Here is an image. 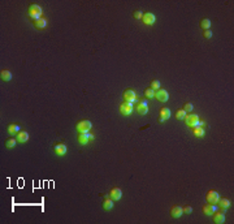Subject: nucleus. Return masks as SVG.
<instances>
[{"instance_id":"nucleus-1","label":"nucleus","mask_w":234,"mask_h":224,"mask_svg":"<svg viewBox=\"0 0 234 224\" xmlns=\"http://www.w3.org/2000/svg\"><path fill=\"white\" fill-rule=\"evenodd\" d=\"M29 16H30L31 18H34L35 21L39 20L40 16H42V8L38 4H31L30 7H29Z\"/></svg>"},{"instance_id":"nucleus-2","label":"nucleus","mask_w":234,"mask_h":224,"mask_svg":"<svg viewBox=\"0 0 234 224\" xmlns=\"http://www.w3.org/2000/svg\"><path fill=\"white\" fill-rule=\"evenodd\" d=\"M92 124H91V121L89 120H82V121H78V124L76 126V129L79 132V133H87L91 129Z\"/></svg>"},{"instance_id":"nucleus-3","label":"nucleus","mask_w":234,"mask_h":224,"mask_svg":"<svg viewBox=\"0 0 234 224\" xmlns=\"http://www.w3.org/2000/svg\"><path fill=\"white\" fill-rule=\"evenodd\" d=\"M185 121H186V124L189 126H196V125H199V117H198V115H186L185 116Z\"/></svg>"},{"instance_id":"nucleus-4","label":"nucleus","mask_w":234,"mask_h":224,"mask_svg":"<svg viewBox=\"0 0 234 224\" xmlns=\"http://www.w3.org/2000/svg\"><path fill=\"white\" fill-rule=\"evenodd\" d=\"M218 193L217 192H215V190H209L208 193H207V196H206V199H207V202L208 203H212V205H216L217 203V201H218Z\"/></svg>"},{"instance_id":"nucleus-5","label":"nucleus","mask_w":234,"mask_h":224,"mask_svg":"<svg viewBox=\"0 0 234 224\" xmlns=\"http://www.w3.org/2000/svg\"><path fill=\"white\" fill-rule=\"evenodd\" d=\"M120 112L124 115V116H128L133 112V104L131 103H128V102H124L121 106H120Z\"/></svg>"},{"instance_id":"nucleus-6","label":"nucleus","mask_w":234,"mask_h":224,"mask_svg":"<svg viewBox=\"0 0 234 224\" xmlns=\"http://www.w3.org/2000/svg\"><path fill=\"white\" fill-rule=\"evenodd\" d=\"M155 98L157 100H160V102H166L168 98H169V95H168V91L164 90V89H159L155 91Z\"/></svg>"},{"instance_id":"nucleus-7","label":"nucleus","mask_w":234,"mask_h":224,"mask_svg":"<svg viewBox=\"0 0 234 224\" xmlns=\"http://www.w3.org/2000/svg\"><path fill=\"white\" fill-rule=\"evenodd\" d=\"M91 140H92V136L89 132H87V133H79L78 134V142L81 143V145H86V143H89Z\"/></svg>"},{"instance_id":"nucleus-8","label":"nucleus","mask_w":234,"mask_h":224,"mask_svg":"<svg viewBox=\"0 0 234 224\" xmlns=\"http://www.w3.org/2000/svg\"><path fill=\"white\" fill-rule=\"evenodd\" d=\"M135 93L133 90H125V93H124V99H125V102L128 103H131L133 104L135 102Z\"/></svg>"},{"instance_id":"nucleus-9","label":"nucleus","mask_w":234,"mask_h":224,"mask_svg":"<svg viewBox=\"0 0 234 224\" xmlns=\"http://www.w3.org/2000/svg\"><path fill=\"white\" fill-rule=\"evenodd\" d=\"M212 218H213V222L217 223V224H222L225 222V215L221 211H215L213 214H212Z\"/></svg>"},{"instance_id":"nucleus-10","label":"nucleus","mask_w":234,"mask_h":224,"mask_svg":"<svg viewBox=\"0 0 234 224\" xmlns=\"http://www.w3.org/2000/svg\"><path fill=\"white\" fill-rule=\"evenodd\" d=\"M54 150H55V153H56L58 156L65 155V154H67V151H68L67 146H65L64 143H57V145L54 147Z\"/></svg>"},{"instance_id":"nucleus-11","label":"nucleus","mask_w":234,"mask_h":224,"mask_svg":"<svg viewBox=\"0 0 234 224\" xmlns=\"http://www.w3.org/2000/svg\"><path fill=\"white\" fill-rule=\"evenodd\" d=\"M142 21L146 25H152L153 22H155V14L153 13H144L143 17H142Z\"/></svg>"},{"instance_id":"nucleus-12","label":"nucleus","mask_w":234,"mask_h":224,"mask_svg":"<svg viewBox=\"0 0 234 224\" xmlns=\"http://www.w3.org/2000/svg\"><path fill=\"white\" fill-rule=\"evenodd\" d=\"M137 111H138V113H141V115H146V113H147L148 112V104H147V102H146V100H142V102L138 104Z\"/></svg>"},{"instance_id":"nucleus-13","label":"nucleus","mask_w":234,"mask_h":224,"mask_svg":"<svg viewBox=\"0 0 234 224\" xmlns=\"http://www.w3.org/2000/svg\"><path fill=\"white\" fill-rule=\"evenodd\" d=\"M109 196H111L112 199L119 201V199H121V197H122V192H121L120 188H113V189L111 190V193H109Z\"/></svg>"},{"instance_id":"nucleus-14","label":"nucleus","mask_w":234,"mask_h":224,"mask_svg":"<svg viewBox=\"0 0 234 224\" xmlns=\"http://www.w3.org/2000/svg\"><path fill=\"white\" fill-rule=\"evenodd\" d=\"M171 117V110L169 108H161L160 110V121H165Z\"/></svg>"},{"instance_id":"nucleus-15","label":"nucleus","mask_w":234,"mask_h":224,"mask_svg":"<svg viewBox=\"0 0 234 224\" xmlns=\"http://www.w3.org/2000/svg\"><path fill=\"white\" fill-rule=\"evenodd\" d=\"M182 214H184V210H182V207H180V206H173L171 208V215L173 218H180Z\"/></svg>"},{"instance_id":"nucleus-16","label":"nucleus","mask_w":234,"mask_h":224,"mask_svg":"<svg viewBox=\"0 0 234 224\" xmlns=\"http://www.w3.org/2000/svg\"><path fill=\"white\" fill-rule=\"evenodd\" d=\"M216 211V206H213L212 203H208L206 206H203V212L208 215V216H212V214H213Z\"/></svg>"},{"instance_id":"nucleus-17","label":"nucleus","mask_w":234,"mask_h":224,"mask_svg":"<svg viewBox=\"0 0 234 224\" xmlns=\"http://www.w3.org/2000/svg\"><path fill=\"white\" fill-rule=\"evenodd\" d=\"M16 140H17V142H20V143H25V142L29 140V133H27V132H18Z\"/></svg>"},{"instance_id":"nucleus-18","label":"nucleus","mask_w":234,"mask_h":224,"mask_svg":"<svg viewBox=\"0 0 234 224\" xmlns=\"http://www.w3.org/2000/svg\"><path fill=\"white\" fill-rule=\"evenodd\" d=\"M217 203H218V206H220V208H222V210H226L229 206H230V202H229V199H226V198H218V201H217Z\"/></svg>"},{"instance_id":"nucleus-19","label":"nucleus","mask_w":234,"mask_h":224,"mask_svg":"<svg viewBox=\"0 0 234 224\" xmlns=\"http://www.w3.org/2000/svg\"><path fill=\"white\" fill-rule=\"evenodd\" d=\"M0 77H2L3 81H11V78H12V73H11L9 70L3 69V70H2V73H0Z\"/></svg>"},{"instance_id":"nucleus-20","label":"nucleus","mask_w":234,"mask_h":224,"mask_svg":"<svg viewBox=\"0 0 234 224\" xmlns=\"http://www.w3.org/2000/svg\"><path fill=\"white\" fill-rule=\"evenodd\" d=\"M34 25H35L36 29H44V27L47 26V21H46L44 18H39V20L35 21Z\"/></svg>"},{"instance_id":"nucleus-21","label":"nucleus","mask_w":234,"mask_h":224,"mask_svg":"<svg viewBox=\"0 0 234 224\" xmlns=\"http://www.w3.org/2000/svg\"><path fill=\"white\" fill-rule=\"evenodd\" d=\"M112 207H113V201H112V198H111V199H109V198L104 199V202H103V208H104V210H111Z\"/></svg>"},{"instance_id":"nucleus-22","label":"nucleus","mask_w":234,"mask_h":224,"mask_svg":"<svg viewBox=\"0 0 234 224\" xmlns=\"http://www.w3.org/2000/svg\"><path fill=\"white\" fill-rule=\"evenodd\" d=\"M194 134L196 136V137H203L204 136V129L200 126V125H196V126H194Z\"/></svg>"},{"instance_id":"nucleus-23","label":"nucleus","mask_w":234,"mask_h":224,"mask_svg":"<svg viewBox=\"0 0 234 224\" xmlns=\"http://www.w3.org/2000/svg\"><path fill=\"white\" fill-rule=\"evenodd\" d=\"M8 132H9L11 134H17V133L20 132V126L16 125V124H11V125L8 126Z\"/></svg>"},{"instance_id":"nucleus-24","label":"nucleus","mask_w":234,"mask_h":224,"mask_svg":"<svg viewBox=\"0 0 234 224\" xmlns=\"http://www.w3.org/2000/svg\"><path fill=\"white\" fill-rule=\"evenodd\" d=\"M200 27L204 29V30L209 29V27H211V21H209L208 18H203V20L200 21Z\"/></svg>"},{"instance_id":"nucleus-25","label":"nucleus","mask_w":234,"mask_h":224,"mask_svg":"<svg viewBox=\"0 0 234 224\" xmlns=\"http://www.w3.org/2000/svg\"><path fill=\"white\" fill-rule=\"evenodd\" d=\"M16 142H17V140H14V138H9V140H7V141H5V146L8 147V149H12V147L16 146Z\"/></svg>"},{"instance_id":"nucleus-26","label":"nucleus","mask_w":234,"mask_h":224,"mask_svg":"<svg viewBox=\"0 0 234 224\" xmlns=\"http://www.w3.org/2000/svg\"><path fill=\"white\" fill-rule=\"evenodd\" d=\"M185 116H186V112L184 110H178L177 112H176V119H177V120L185 119Z\"/></svg>"},{"instance_id":"nucleus-27","label":"nucleus","mask_w":234,"mask_h":224,"mask_svg":"<svg viewBox=\"0 0 234 224\" xmlns=\"http://www.w3.org/2000/svg\"><path fill=\"white\" fill-rule=\"evenodd\" d=\"M151 89L152 90H159L160 89V81L159 79H153L151 82Z\"/></svg>"},{"instance_id":"nucleus-28","label":"nucleus","mask_w":234,"mask_h":224,"mask_svg":"<svg viewBox=\"0 0 234 224\" xmlns=\"http://www.w3.org/2000/svg\"><path fill=\"white\" fill-rule=\"evenodd\" d=\"M144 95L147 97V98L155 97V90H152V89H146V90H144Z\"/></svg>"},{"instance_id":"nucleus-29","label":"nucleus","mask_w":234,"mask_h":224,"mask_svg":"<svg viewBox=\"0 0 234 224\" xmlns=\"http://www.w3.org/2000/svg\"><path fill=\"white\" fill-rule=\"evenodd\" d=\"M203 37L207 38V39H211V38H212V31H211V29H207V30L203 31Z\"/></svg>"},{"instance_id":"nucleus-30","label":"nucleus","mask_w":234,"mask_h":224,"mask_svg":"<svg viewBox=\"0 0 234 224\" xmlns=\"http://www.w3.org/2000/svg\"><path fill=\"white\" fill-rule=\"evenodd\" d=\"M184 111H185V112H191V111H193V104H191V103H185Z\"/></svg>"},{"instance_id":"nucleus-31","label":"nucleus","mask_w":234,"mask_h":224,"mask_svg":"<svg viewBox=\"0 0 234 224\" xmlns=\"http://www.w3.org/2000/svg\"><path fill=\"white\" fill-rule=\"evenodd\" d=\"M142 17H143V13H142L141 11H135V12H134V18L142 20Z\"/></svg>"},{"instance_id":"nucleus-32","label":"nucleus","mask_w":234,"mask_h":224,"mask_svg":"<svg viewBox=\"0 0 234 224\" xmlns=\"http://www.w3.org/2000/svg\"><path fill=\"white\" fill-rule=\"evenodd\" d=\"M182 210H184L185 214H191V212H193V207H191V206H185L184 208H182Z\"/></svg>"}]
</instances>
